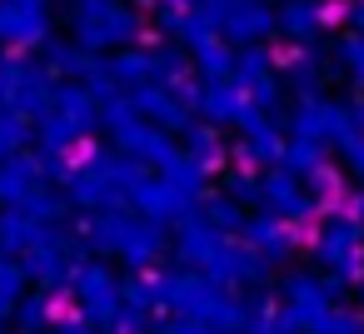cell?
I'll return each instance as SVG.
<instances>
[{
    "label": "cell",
    "instance_id": "1",
    "mask_svg": "<svg viewBox=\"0 0 364 334\" xmlns=\"http://www.w3.org/2000/svg\"><path fill=\"white\" fill-rule=\"evenodd\" d=\"M75 235L85 239V249L115 254V259H125L130 269H155L160 254H165V225H150V220H140L135 210L90 215V220L75 225Z\"/></svg>",
    "mask_w": 364,
    "mask_h": 334
},
{
    "label": "cell",
    "instance_id": "2",
    "mask_svg": "<svg viewBox=\"0 0 364 334\" xmlns=\"http://www.w3.org/2000/svg\"><path fill=\"white\" fill-rule=\"evenodd\" d=\"M70 31H75V45L85 55H120L130 45H140V31H145V16L125 0H70Z\"/></svg>",
    "mask_w": 364,
    "mask_h": 334
},
{
    "label": "cell",
    "instance_id": "3",
    "mask_svg": "<svg viewBox=\"0 0 364 334\" xmlns=\"http://www.w3.org/2000/svg\"><path fill=\"white\" fill-rule=\"evenodd\" d=\"M70 294H75V309L85 314V324H100V329H110L120 319V309H125L120 279L105 264H95V259H80L70 269Z\"/></svg>",
    "mask_w": 364,
    "mask_h": 334
},
{
    "label": "cell",
    "instance_id": "4",
    "mask_svg": "<svg viewBox=\"0 0 364 334\" xmlns=\"http://www.w3.org/2000/svg\"><path fill=\"white\" fill-rule=\"evenodd\" d=\"M314 264H324L334 279H364V225L349 215H329L314 235Z\"/></svg>",
    "mask_w": 364,
    "mask_h": 334
},
{
    "label": "cell",
    "instance_id": "5",
    "mask_svg": "<svg viewBox=\"0 0 364 334\" xmlns=\"http://www.w3.org/2000/svg\"><path fill=\"white\" fill-rule=\"evenodd\" d=\"M259 215H274V220H284V225H304V220H314L319 215V205H314V195L304 190V180H294L289 170H264L259 175Z\"/></svg>",
    "mask_w": 364,
    "mask_h": 334
},
{
    "label": "cell",
    "instance_id": "6",
    "mask_svg": "<svg viewBox=\"0 0 364 334\" xmlns=\"http://www.w3.org/2000/svg\"><path fill=\"white\" fill-rule=\"evenodd\" d=\"M339 16H344L339 0H284L274 11V31L294 45H314L324 36V26H334Z\"/></svg>",
    "mask_w": 364,
    "mask_h": 334
},
{
    "label": "cell",
    "instance_id": "7",
    "mask_svg": "<svg viewBox=\"0 0 364 334\" xmlns=\"http://www.w3.org/2000/svg\"><path fill=\"white\" fill-rule=\"evenodd\" d=\"M264 36H274V6L269 0H225L220 6V41L245 50L259 45Z\"/></svg>",
    "mask_w": 364,
    "mask_h": 334
},
{
    "label": "cell",
    "instance_id": "8",
    "mask_svg": "<svg viewBox=\"0 0 364 334\" xmlns=\"http://www.w3.org/2000/svg\"><path fill=\"white\" fill-rule=\"evenodd\" d=\"M130 105L140 110V120H150L165 135H185L195 125V110L180 95V85H140V90H130Z\"/></svg>",
    "mask_w": 364,
    "mask_h": 334
},
{
    "label": "cell",
    "instance_id": "9",
    "mask_svg": "<svg viewBox=\"0 0 364 334\" xmlns=\"http://www.w3.org/2000/svg\"><path fill=\"white\" fill-rule=\"evenodd\" d=\"M50 41V6L46 0H0V45H46Z\"/></svg>",
    "mask_w": 364,
    "mask_h": 334
},
{
    "label": "cell",
    "instance_id": "10",
    "mask_svg": "<svg viewBox=\"0 0 364 334\" xmlns=\"http://www.w3.org/2000/svg\"><path fill=\"white\" fill-rule=\"evenodd\" d=\"M55 75L46 70V60H31V55H21V65H16V90H11V105L6 110H16V115H26L31 125L41 120V115H50V105H55Z\"/></svg>",
    "mask_w": 364,
    "mask_h": 334
},
{
    "label": "cell",
    "instance_id": "11",
    "mask_svg": "<svg viewBox=\"0 0 364 334\" xmlns=\"http://www.w3.org/2000/svg\"><path fill=\"white\" fill-rule=\"evenodd\" d=\"M130 210H135L140 220H150V225H180L185 215H195V205H190L180 190H170L160 175H145V180L130 190Z\"/></svg>",
    "mask_w": 364,
    "mask_h": 334
},
{
    "label": "cell",
    "instance_id": "12",
    "mask_svg": "<svg viewBox=\"0 0 364 334\" xmlns=\"http://www.w3.org/2000/svg\"><path fill=\"white\" fill-rule=\"evenodd\" d=\"M255 105H250V95L235 85V80H200V90H195V115L205 120V125H240L245 115H250Z\"/></svg>",
    "mask_w": 364,
    "mask_h": 334
},
{
    "label": "cell",
    "instance_id": "13",
    "mask_svg": "<svg viewBox=\"0 0 364 334\" xmlns=\"http://www.w3.org/2000/svg\"><path fill=\"white\" fill-rule=\"evenodd\" d=\"M115 150H120L125 160L145 165V170H165V165L180 155V150H175V140H170L165 130H155L150 120H135V125L115 130Z\"/></svg>",
    "mask_w": 364,
    "mask_h": 334
},
{
    "label": "cell",
    "instance_id": "14",
    "mask_svg": "<svg viewBox=\"0 0 364 334\" xmlns=\"http://www.w3.org/2000/svg\"><path fill=\"white\" fill-rule=\"evenodd\" d=\"M220 244H225V235H215L200 215H185L180 225H175V264L180 269H190V274H205L210 269V259L220 254Z\"/></svg>",
    "mask_w": 364,
    "mask_h": 334
},
{
    "label": "cell",
    "instance_id": "15",
    "mask_svg": "<svg viewBox=\"0 0 364 334\" xmlns=\"http://www.w3.org/2000/svg\"><path fill=\"white\" fill-rule=\"evenodd\" d=\"M264 259L245 244V239H225L220 244V254L210 259V269H205V279H215L220 289H235V284H259L264 279Z\"/></svg>",
    "mask_w": 364,
    "mask_h": 334
},
{
    "label": "cell",
    "instance_id": "16",
    "mask_svg": "<svg viewBox=\"0 0 364 334\" xmlns=\"http://www.w3.org/2000/svg\"><path fill=\"white\" fill-rule=\"evenodd\" d=\"M240 239H245L264 264H279V259L294 254V225H284V220H274V215H250Z\"/></svg>",
    "mask_w": 364,
    "mask_h": 334
},
{
    "label": "cell",
    "instance_id": "17",
    "mask_svg": "<svg viewBox=\"0 0 364 334\" xmlns=\"http://www.w3.org/2000/svg\"><path fill=\"white\" fill-rule=\"evenodd\" d=\"M284 145H289V140H284V125L264 115V120H255V125L245 130L240 160H245V165H269V170H274V165L284 160Z\"/></svg>",
    "mask_w": 364,
    "mask_h": 334
},
{
    "label": "cell",
    "instance_id": "18",
    "mask_svg": "<svg viewBox=\"0 0 364 334\" xmlns=\"http://www.w3.org/2000/svg\"><path fill=\"white\" fill-rule=\"evenodd\" d=\"M274 65L284 70V85H294L299 95H319V85H324V55L314 45H294V50L274 55Z\"/></svg>",
    "mask_w": 364,
    "mask_h": 334
},
{
    "label": "cell",
    "instance_id": "19",
    "mask_svg": "<svg viewBox=\"0 0 364 334\" xmlns=\"http://www.w3.org/2000/svg\"><path fill=\"white\" fill-rule=\"evenodd\" d=\"M46 180H41V160L36 155H16L0 165V200H6V210H16L26 195H36Z\"/></svg>",
    "mask_w": 364,
    "mask_h": 334
},
{
    "label": "cell",
    "instance_id": "20",
    "mask_svg": "<svg viewBox=\"0 0 364 334\" xmlns=\"http://www.w3.org/2000/svg\"><path fill=\"white\" fill-rule=\"evenodd\" d=\"M50 110L65 115V120H75L85 135L100 125V100H95L85 85H75V80H60V85H55V105H50Z\"/></svg>",
    "mask_w": 364,
    "mask_h": 334
},
{
    "label": "cell",
    "instance_id": "21",
    "mask_svg": "<svg viewBox=\"0 0 364 334\" xmlns=\"http://www.w3.org/2000/svg\"><path fill=\"white\" fill-rule=\"evenodd\" d=\"M16 329L21 334H46V329H55V319H60V294H50V289H36V294H26L21 304H16Z\"/></svg>",
    "mask_w": 364,
    "mask_h": 334
},
{
    "label": "cell",
    "instance_id": "22",
    "mask_svg": "<svg viewBox=\"0 0 364 334\" xmlns=\"http://www.w3.org/2000/svg\"><path fill=\"white\" fill-rule=\"evenodd\" d=\"M36 140H41V155H70L75 145H85L90 135L75 125V120H65V115H41L36 120Z\"/></svg>",
    "mask_w": 364,
    "mask_h": 334
},
{
    "label": "cell",
    "instance_id": "23",
    "mask_svg": "<svg viewBox=\"0 0 364 334\" xmlns=\"http://www.w3.org/2000/svg\"><path fill=\"white\" fill-rule=\"evenodd\" d=\"M195 215H200L215 235H225V239H240V235H245V220H250V215H245L225 190H220V195H205V200L195 205Z\"/></svg>",
    "mask_w": 364,
    "mask_h": 334
},
{
    "label": "cell",
    "instance_id": "24",
    "mask_svg": "<svg viewBox=\"0 0 364 334\" xmlns=\"http://www.w3.org/2000/svg\"><path fill=\"white\" fill-rule=\"evenodd\" d=\"M90 65H95V55H85L75 41H46V70L55 75V80H85L90 75Z\"/></svg>",
    "mask_w": 364,
    "mask_h": 334
},
{
    "label": "cell",
    "instance_id": "25",
    "mask_svg": "<svg viewBox=\"0 0 364 334\" xmlns=\"http://www.w3.org/2000/svg\"><path fill=\"white\" fill-rule=\"evenodd\" d=\"M110 75L120 80V90H140V85H155V60H150V45H130L120 55H110Z\"/></svg>",
    "mask_w": 364,
    "mask_h": 334
},
{
    "label": "cell",
    "instance_id": "26",
    "mask_svg": "<svg viewBox=\"0 0 364 334\" xmlns=\"http://www.w3.org/2000/svg\"><path fill=\"white\" fill-rule=\"evenodd\" d=\"M155 175H160L170 190H180L190 205H200V200H205V180H210V170H205V165H195L185 150H180V155H175L165 170H155Z\"/></svg>",
    "mask_w": 364,
    "mask_h": 334
},
{
    "label": "cell",
    "instance_id": "27",
    "mask_svg": "<svg viewBox=\"0 0 364 334\" xmlns=\"http://www.w3.org/2000/svg\"><path fill=\"white\" fill-rule=\"evenodd\" d=\"M185 155L195 160V165H205V170H220V160H225V140H220V130L215 125H205V120H195L185 135Z\"/></svg>",
    "mask_w": 364,
    "mask_h": 334
},
{
    "label": "cell",
    "instance_id": "28",
    "mask_svg": "<svg viewBox=\"0 0 364 334\" xmlns=\"http://www.w3.org/2000/svg\"><path fill=\"white\" fill-rule=\"evenodd\" d=\"M279 65H274V50H264V45H245V50H235V85L240 90H250V85H259V80H269Z\"/></svg>",
    "mask_w": 364,
    "mask_h": 334
},
{
    "label": "cell",
    "instance_id": "29",
    "mask_svg": "<svg viewBox=\"0 0 364 334\" xmlns=\"http://www.w3.org/2000/svg\"><path fill=\"white\" fill-rule=\"evenodd\" d=\"M16 210H21V215H26L31 225H60V220L70 215V200L41 185V190H36V195H26V200H21Z\"/></svg>",
    "mask_w": 364,
    "mask_h": 334
},
{
    "label": "cell",
    "instance_id": "30",
    "mask_svg": "<svg viewBox=\"0 0 364 334\" xmlns=\"http://www.w3.org/2000/svg\"><path fill=\"white\" fill-rule=\"evenodd\" d=\"M31 140H36V125H31L26 115L0 110V165L16 160V155H26V145H31Z\"/></svg>",
    "mask_w": 364,
    "mask_h": 334
},
{
    "label": "cell",
    "instance_id": "31",
    "mask_svg": "<svg viewBox=\"0 0 364 334\" xmlns=\"http://www.w3.org/2000/svg\"><path fill=\"white\" fill-rule=\"evenodd\" d=\"M319 165H329L324 145H314V140H289V145H284V160H279V170H289L294 180H309Z\"/></svg>",
    "mask_w": 364,
    "mask_h": 334
},
{
    "label": "cell",
    "instance_id": "32",
    "mask_svg": "<svg viewBox=\"0 0 364 334\" xmlns=\"http://www.w3.org/2000/svg\"><path fill=\"white\" fill-rule=\"evenodd\" d=\"M195 70H200L205 80H230V75H235V45L205 41V45L195 50Z\"/></svg>",
    "mask_w": 364,
    "mask_h": 334
},
{
    "label": "cell",
    "instance_id": "33",
    "mask_svg": "<svg viewBox=\"0 0 364 334\" xmlns=\"http://www.w3.org/2000/svg\"><path fill=\"white\" fill-rule=\"evenodd\" d=\"M304 185H309L314 205H334V200H344V180H339V170H334V165H319Z\"/></svg>",
    "mask_w": 364,
    "mask_h": 334
},
{
    "label": "cell",
    "instance_id": "34",
    "mask_svg": "<svg viewBox=\"0 0 364 334\" xmlns=\"http://www.w3.org/2000/svg\"><path fill=\"white\" fill-rule=\"evenodd\" d=\"M225 195H230L240 210H245V205H259V175H255L250 165H245V170H230V175H225Z\"/></svg>",
    "mask_w": 364,
    "mask_h": 334
},
{
    "label": "cell",
    "instance_id": "35",
    "mask_svg": "<svg viewBox=\"0 0 364 334\" xmlns=\"http://www.w3.org/2000/svg\"><path fill=\"white\" fill-rule=\"evenodd\" d=\"M26 284H31V279H26L21 259H0V304L16 309V304L26 299Z\"/></svg>",
    "mask_w": 364,
    "mask_h": 334
},
{
    "label": "cell",
    "instance_id": "36",
    "mask_svg": "<svg viewBox=\"0 0 364 334\" xmlns=\"http://www.w3.org/2000/svg\"><path fill=\"white\" fill-rule=\"evenodd\" d=\"M334 55H339V65L349 70V80L364 85V36H344V41L334 45Z\"/></svg>",
    "mask_w": 364,
    "mask_h": 334
},
{
    "label": "cell",
    "instance_id": "37",
    "mask_svg": "<svg viewBox=\"0 0 364 334\" xmlns=\"http://www.w3.org/2000/svg\"><path fill=\"white\" fill-rule=\"evenodd\" d=\"M334 150H339V155H344V165H349V170L364 180V135H359V130H349V135H344Z\"/></svg>",
    "mask_w": 364,
    "mask_h": 334
},
{
    "label": "cell",
    "instance_id": "38",
    "mask_svg": "<svg viewBox=\"0 0 364 334\" xmlns=\"http://www.w3.org/2000/svg\"><path fill=\"white\" fill-rule=\"evenodd\" d=\"M110 334H150V314H140V309H120V319L110 324Z\"/></svg>",
    "mask_w": 364,
    "mask_h": 334
},
{
    "label": "cell",
    "instance_id": "39",
    "mask_svg": "<svg viewBox=\"0 0 364 334\" xmlns=\"http://www.w3.org/2000/svg\"><path fill=\"white\" fill-rule=\"evenodd\" d=\"M11 314H16L11 304H0V329H6V319H11Z\"/></svg>",
    "mask_w": 364,
    "mask_h": 334
},
{
    "label": "cell",
    "instance_id": "40",
    "mask_svg": "<svg viewBox=\"0 0 364 334\" xmlns=\"http://www.w3.org/2000/svg\"><path fill=\"white\" fill-rule=\"evenodd\" d=\"M359 304H364V279H359Z\"/></svg>",
    "mask_w": 364,
    "mask_h": 334
},
{
    "label": "cell",
    "instance_id": "41",
    "mask_svg": "<svg viewBox=\"0 0 364 334\" xmlns=\"http://www.w3.org/2000/svg\"><path fill=\"white\" fill-rule=\"evenodd\" d=\"M46 334H55V329H46Z\"/></svg>",
    "mask_w": 364,
    "mask_h": 334
}]
</instances>
